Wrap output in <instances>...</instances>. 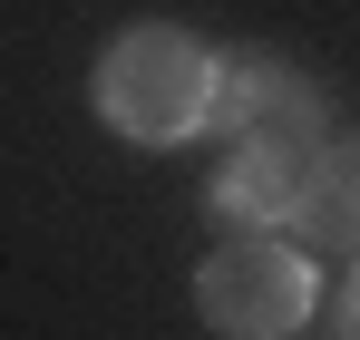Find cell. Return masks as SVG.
Segmentation results:
<instances>
[{
  "label": "cell",
  "instance_id": "obj_4",
  "mask_svg": "<svg viewBox=\"0 0 360 340\" xmlns=\"http://www.w3.org/2000/svg\"><path fill=\"white\" fill-rule=\"evenodd\" d=\"M292 224L311 243H331V253H360V136H331V156H321V175H311Z\"/></svg>",
  "mask_w": 360,
  "mask_h": 340
},
{
  "label": "cell",
  "instance_id": "obj_2",
  "mask_svg": "<svg viewBox=\"0 0 360 340\" xmlns=\"http://www.w3.org/2000/svg\"><path fill=\"white\" fill-rule=\"evenodd\" d=\"M214 88H224V58L195 30H176V20L117 30L98 49V78H88L108 136H127V146H185V136H205L214 126Z\"/></svg>",
  "mask_w": 360,
  "mask_h": 340
},
{
  "label": "cell",
  "instance_id": "obj_5",
  "mask_svg": "<svg viewBox=\"0 0 360 340\" xmlns=\"http://www.w3.org/2000/svg\"><path fill=\"white\" fill-rule=\"evenodd\" d=\"M341 340H360V273H351V292H341Z\"/></svg>",
  "mask_w": 360,
  "mask_h": 340
},
{
  "label": "cell",
  "instance_id": "obj_3",
  "mask_svg": "<svg viewBox=\"0 0 360 340\" xmlns=\"http://www.w3.org/2000/svg\"><path fill=\"white\" fill-rule=\"evenodd\" d=\"M195 311H205L214 340H292L321 311V273L273 224H243L195 263Z\"/></svg>",
  "mask_w": 360,
  "mask_h": 340
},
{
  "label": "cell",
  "instance_id": "obj_1",
  "mask_svg": "<svg viewBox=\"0 0 360 340\" xmlns=\"http://www.w3.org/2000/svg\"><path fill=\"white\" fill-rule=\"evenodd\" d=\"M214 136H224L214 204L234 224H292L302 195H311V175H321V156H331V117L311 98V78L273 68V58H224Z\"/></svg>",
  "mask_w": 360,
  "mask_h": 340
}]
</instances>
